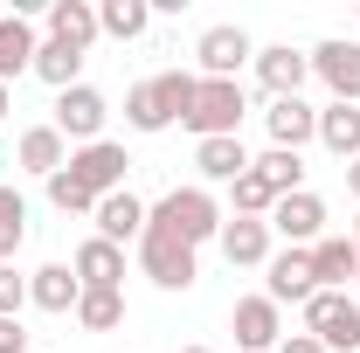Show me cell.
I'll list each match as a JSON object with an SVG mask.
<instances>
[{"instance_id": "obj_1", "label": "cell", "mask_w": 360, "mask_h": 353, "mask_svg": "<svg viewBox=\"0 0 360 353\" xmlns=\"http://www.w3.org/2000/svg\"><path fill=\"white\" fill-rule=\"evenodd\" d=\"M146 222L153 229H167V236H180L187 250H201V243H215L222 236V201L208 194V187H174V194H160L153 208H146Z\"/></svg>"}, {"instance_id": "obj_2", "label": "cell", "mask_w": 360, "mask_h": 353, "mask_svg": "<svg viewBox=\"0 0 360 353\" xmlns=\"http://www.w3.org/2000/svg\"><path fill=\"white\" fill-rule=\"evenodd\" d=\"M243 111H250V97H243V84H222V77H201V90H194V111L180 118L194 139H236L243 132Z\"/></svg>"}, {"instance_id": "obj_3", "label": "cell", "mask_w": 360, "mask_h": 353, "mask_svg": "<svg viewBox=\"0 0 360 353\" xmlns=\"http://www.w3.org/2000/svg\"><path fill=\"white\" fill-rule=\"evenodd\" d=\"M305 333H312L326 353H354L360 347V305L347 291H312V298H305Z\"/></svg>"}, {"instance_id": "obj_4", "label": "cell", "mask_w": 360, "mask_h": 353, "mask_svg": "<svg viewBox=\"0 0 360 353\" xmlns=\"http://www.w3.org/2000/svg\"><path fill=\"white\" fill-rule=\"evenodd\" d=\"M139 264H146V277H153L160 291H194V277H201L194 250H187L180 236H167V229H153V222H146V236H139Z\"/></svg>"}, {"instance_id": "obj_5", "label": "cell", "mask_w": 360, "mask_h": 353, "mask_svg": "<svg viewBox=\"0 0 360 353\" xmlns=\"http://www.w3.org/2000/svg\"><path fill=\"white\" fill-rule=\"evenodd\" d=\"M312 77L333 90V104H360V42L354 35H326L312 49Z\"/></svg>"}, {"instance_id": "obj_6", "label": "cell", "mask_w": 360, "mask_h": 353, "mask_svg": "<svg viewBox=\"0 0 360 353\" xmlns=\"http://www.w3.org/2000/svg\"><path fill=\"white\" fill-rule=\"evenodd\" d=\"M319 291V277H312V250H270V264H264V298L277 312L284 305H305Z\"/></svg>"}, {"instance_id": "obj_7", "label": "cell", "mask_w": 360, "mask_h": 353, "mask_svg": "<svg viewBox=\"0 0 360 353\" xmlns=\"http://www.w3.org/2000/svg\"><path fill=\"white\" fill-rule=\"evenodd\" d=\"M104 118H111V104H104V90H90V84L56 97V132L70 139V146H97L104 139Z\"/></svg>"}, {"instance_id": "obj_8", "label": "cell", "mask_w": 360, "mask_h": 353, "mask_svg": "<svg viewBox=\"0 0 360 353\" xmlns=\"http://www.w3.org/2000/svg\"><path fill=\"white\" fill-rule=\"evenodd\" d=\"M257 56V42L236 28V21H215V28H201V42H194V63H201V77H222L236 84V70Z\"/></svg>"}, {"instance_id": "obj_9", "label": "cell", "mask_w": 360, "mask_h": 353, "mask_svg": "<svg viewBox=\"0 0 360 353\" xmlns=\"http://www.w3.org/2000/svg\"><path fill=\"white\" fill-rule=\"evenodd\" d=\"M70 174L104 201V194H118V187H125L132 160H125V146H118V139H97V146H77V153H70Z\"/></svg>"}, {"instance_id": "obj_10", "label": "cell", "mask_w": 360, "mask_h": 353, "mask_svg": "<svg viewBox=\"0 0 360 353\" xmlns=\"http://www.w3.org/2000/svg\"><path fill=\"white\" fill-rule=\"evenodd\" d=\"M270 236H284V250H312L319 236H326V201H319L312 187L305 194H284L270 208Z\"/></svg>"}, {"instance_id": "obj_11", "label": "cell", "mask_w": 360, "mask_h": 353, "mask_svg": "<svg viewBox=\"0 0 360 353\" xmlns=\"http://www.w3.org/2000/svg\"><path fill=\"white\" fill-rule=\"evenodd\" d=\"M229 326H236V347H243V353H277V347H284V312L270 305L264 291H257V298H236Z\"/></svg>"}, {"instance_id": "obj_12", "label": "cell", "mask_w": 360, "mask_h": 353, "mask_svg": "<svg viewBox=\"0 0 360 353\" xmlns=\"http://www.w3.org/2000/svg\"><path fill=\"white\" fill-rule=\"evenodd\" d=\"M305 77H312V56H305V49H291V42L257 49V84L270 90V104H277V97H298Z\"/></svg>"}, {"instance_id": "obj_13", "label": "cell", "mask_w": 360, "mask_h": 353, "mask_svg": "<svg viewBox=\"0 0 360 353\" xmlns=\"http://www.w3.org/2000/svg\"><path fill=\"white\" fill-rule=\"evenodd\" d=\"M70 270H77V284H84V291H125V250H118V243H104V236L77 243Z\"/></svg>"}, {"instance_id": "obj_14", "label": "cell", "mask_w": 360, "mask_h": 353, "mask_svg": "<svg viewBox=\"0 0 360 353\" xmlns=\"http://www.w3.org/2000/svg\"><path fill=\"white\" fill-rule=\"evenodd\" d=\"M215 243H222V257H229V264H236V270H264V264H270V243H277V236H270V222L229 215Z\"/></svg>"}, {"instance_id": "obj_15", "label": "cell", "mask_w": 360, "mask_h": 353, "mask_svg": "<svg viewBox=\"0 0 360 353\" xmlns=\"http://www.w3.org/2000/svg\"><path fill=\"white\" fill-rule=\"evenodd\" d=\"M97 236H104V243H118V250H125V243H139V236H146V201H139L132 187H118V194H104V201H97Z\"/></svg>"}, {"instance_id": "obj_16", "label": "cell", "mask_w": 360, "mask_h": 353, "mask_svg": "<svg viewBox=\"0 0 360 353\" xmlns=\"http://www.w3.org/2000/svg\"><path fill=\"white\" fill-rule=\"evenodd\" d=\"M264 125H270V146H277V153H298L305 139H319V111L305 97H277L264 111Z\"/></svg>"}, {"instance_id": "obj_17", "label": "cell", "mask_w": 360, "mask_h": 353, "mask_svg": "<svg viewBox=\"0 0 360 353\" xmlns=\"http://www.w3.org/2000/svg\"><path fill=\"white\" fill-rule=\"evenodd\" d=\"M312 277H319V291H347V284L360 277L354 236H319V243H312Z\"/></svg>"}, {"instance_id": "obj_18", "label": "cell", "mask_w": 360, "mask_h": 353, "mask_svg": "<svg viewBox=\"0 0 360 353\" xmlns=\"http://www.w3.org/2000/svg\"><path fill=\"white\" fill-rule=\"evenodd\" d=\"M97 35H104V28H97V7H90V0H49V42H63V49L84 56Z\"/></svg>"}, {"instance_id": "obj_19", "label": "cell", "mask_w": 360, "mask_h": 353, "mask_svg": "<svg viewBox=\"0 0 360 353\" xmlns=\"http://www.w3.org/2000/svg\"><path fill=\"white\" fill-rule=\"evenodd\" d=\"M77 298H84V284H77L70 264H42L28 277V305L35 312H56V319H63V312H77Z\"/></svg>"}, {"instance_id": "obj_20", "label": "cell", "mask_w": 360, "mask_h": 353, "mask_svg": "<svg viewBox=\"0 0 360 353\" xmlns=\"http://www.w3.org/2000/svg\"><path fill=\"white\" fill-rule=\"evenodd\" d=\"M194 167H201V180H222V187H236V180L250 174L243 132H236V139H194Z\"/></svg>"}, {"instance_id": "obj_21", "label": "cell", "mask_w": 360, "mask_h": 353, "mask_svg": "<svg viewBox=\"0 0 360 353\" xmlns=\"http://www.w3.org/2000/svg\"><path fill=\"white\" fill-rule=\"evenodd\" d=\"M14 153H21V167H28V174H63V167H70V139L56 132V125H28V132H21V146H14Z\"/></svg>"}, {"instance_id": "obj_22", "label": "cell", "mask_w": 360, "mask_h": 353, "mask_svg": "<svg viewBox=\"0 0 360 353\" xmlns=\"http://www.w3.org/2000/svg\"><path fill=\"white\" fill-rule=\"evenodd\" d=\"M35 28H28V14H0V84H14L21 70H35Z\"/></svg>"}, {"instance_id": "obj_23", "label": "cell", "mask_w": 360, "mask_h": 353, "mask_svg": "<svg viewBox=\"0 0 360 353\" xmlns=\"http://www.w3.org/2000/svg\"><path fill=\"white\" fill-rule=\"evenodd\" d=\"M319 146L333 160H360V104H326L319 111Z\"/></svg>"}, {"instance_id": "obj_24", "label": "cell", "mask_w": 360, "mask_h": 353, "mask_svg": "<svg viewBox=\"0 0 360 353\" xmlns=\"http://www.w3.org/2000/svg\"><path fill=\"white\" fill-rule=\"evenodd\" d=\"M97 28H104L111 42H139V35L153 28V0H104V7H97Z\"/></svg>"}, {"instance_id": "obj_25", "label": "cell", "mask_w": 360, "mask_h": 353, "mask_svg": "<svg viewBox=\"0 0 360 353\" xmlns=\"http://www.w3.org/2000/svg\"><path fill=\"white\" fill-rule=\"evenodd\" d=\"M125 125H132V132H167V125H174V111H167V97H160V77L132 84V97H125Z\"/></svg>"}, {"instance_id": "obj_26", "label": "cell", "mask_w": 360, "mask_h": 353, "mask_svg": "<svg viewBox=\"0 0 360 353\" xmlns=\"http://www.w3.org/2000/svg\"><path fill=\"white\" fill-rule=\"evenodd\" d=\"M250 174L264 180L277 201H284V194H305V160H298V153H277V146H270L264 160H250Z\"/></svg>"}, {"instance_id": "obj_27", "label": "cell", "mask_w": 360, "mask_h": 353, "mask_svg": "<svg viewBox=\"0 0 360 353\" xmlns=\"http://www.w3.org/2000/svg\"><path fill=\"white\" fill-rule=\"evenodd\" d=\"M35 77L63 97V90L84 84V56H77V49H63V42H42V49H35Z\"/></svg>"}, {"instance_id": "obj_28", "label": "cell", "mask_w": 360, "mask_h": 353, "mask_svg": "<svg viewBox=\"0 0 360 353\" xmlns=\"http://www.w3.org/2000/svg\"><path fill=\"white\" fill-rule=\"evenodd\" d=\"M77 326L84 333H118L125 326V291H84L77 298Z\"/></svg>"}, {"instance_id": "obj_29", "label": "cell", "mask_w": 360, "mask_h": 353, "mask_svg": "<svg viewBox=\"0 0 360 353\" xmlns=\"http://www.w3.org/2000/svg\"><path fill=\"white\" fill-rule=\"evenodd\" d=\"M21 243H28V201L14 187H0V264H14Z\"/></svg>"}, {"instance_id": "obj_30", "label": "cell", "mask_w": 360, "mask_h": 353, "mask_svg": "<svg viewBox=\"0 0 360 353\" xmlns=\"http://www.w3.org/2000/svg\"><path fill=\"white\" fill-rule=\"evenodd\" d=\"M49 201H56L63 215H97V194H90L70 167H63V174H49Z\"/></svg>"}, {"instance_id": "obj_31", "label": "cell", "mask_w": 360, "mask_h": 353, "mask_svg": "<svg viewBox=\"0 0 360 353\" xmlns=\"http://www.w3.org/2000/svg\"><path fill=\"white\" fill-rule=\"evenodd\" d=\"M229 194H236V215H250V222H270V208H277V194H270L257 174H243Z\"/></svg>"}, {"instance_id": "obj_32", "label": "cell", "mask_w": 360, "mask_h": 353, "mask_svg": "<svg viewBox=\"0 0 360 353\" xmlns=\"http://www.w3.org/2000/svg\"><path fill=\"white\" fill-rule=\"evenodd\" d=\"M194 90H201V77H187V70H167L160 77V97H167V111H174V125L194 111Z\"/></svg>"}, {"instance_id": "obj_33", "label": "cell", "mask_w": 360, "mask_h": 353, "mask_svg": "<svg viewBox=\"0 0 360 353\" xmlns=\"http://www.w3.org/2000/svg\"><path fill=\"white\" fill-rule=\"evenodd\" d=\"M28 305V277H14V264H0V319H21Z\"/></svg>"}, {"instance_id": "obj_34", "label": "cell", "mask_w": 360, "mask_h": 353, "mask_svg": "<svg viewBox=\"0 0 360 353\" xmlns=\"http://www.w3.org/2000/svg\"><path fill=\"white\" fill-rule=\"evenodd\" d=\"M0 353H28V333H21V319H0Z\"/></svg>"}, {"instance_id": "obj_35", "label": "cell", "mask_w": 360, "mask_h": 353, "mask_svg": "<svg viewBox=\"0 0 360 353\" xmlns=\"http://www.w3.org/2000/svg\"><path fill=\"white\" fill-rule=\"evenodd\" d=\"M277 353H326V347H319L312 333H284V347H277Z\"/></svg>"}, {"instance_id": "obj_36", "label": "cell", "mask_w": 360, "mask_h": 353, "mask_svg": "<svg viewBox=\"0 0 360 353\" xmlns=\"http://www.w3.org/2000/svg\"><path fill=\"white\" fill-rule=\"evenodd\" d=\"M347 194L360 201V160H347Z\"/></svg>"}, {"instance_id": "obj_37", "label": "cell", "mask_w": 360, "mask_h": 353, "mask_svg": "<svg viewBox=\"0 0 360 353\" xmlns=\"http://www.w3.org/2000/svg\"><path fill=\"white\" fill-rule=\"evenodd\" d=\"M7 111H14V90L0 84V125H7Z\"/></svg>"}, {"instance_id": "obj_38", "label": "cell", "mask_w": 360, "mask_h": 353, "mask_svg": "<svg viewBox=\"0 0 360 353\" xmlns=\"http://www.w3.org/2000/svg\"><path fill=\"white\" fill-rule=\"evenodd\" d=\"M354 250H360V222H354Z\"/></svg>"}, {"instance_id": "obj_39", "label": "cell", "mask_w": 360, "mask_h": 353, "mask_svg": "<svg viewBox=\"0 0 360 353\" xmlns=\"http://www.w3.org/2000/svg\"><path fill=\"white\" fill-rule=\"evenodd\" d=\"M180 353H208V347H180Z\"/></svg>"}, {"instance_id": "obj_40", "label": "cell", "mask_w": 360, "mask_h": 353, "mask_svg": "<svg viewBox=\"0 0 360 353\" xmlns=\"http://www.w3.org/2000/svg\"><path fill=\"white\" fill-rule=\"evenodd\" d=\"M354 284H360V277H354Z\"/></svg>"}]
</instances>
